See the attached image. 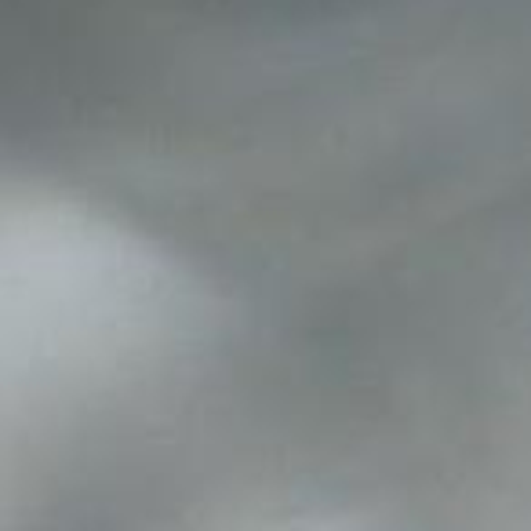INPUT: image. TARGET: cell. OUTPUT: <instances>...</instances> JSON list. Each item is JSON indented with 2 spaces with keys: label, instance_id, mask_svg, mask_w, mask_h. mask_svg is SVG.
<instances>
[{
  "label": "cell",
  "instance_id": "6da1fadb",
  "mask_svg": "<svg viewBox=\"0 0 531 531\" xmlns=\"http://www.w3.org/2000/svg\"><path fill=\"white\" fill-rule=\"evenodd\" d=\"M528 466H531V462H528Z\"/></svg>",
  "mask_w": 531,
  "mask_h": 531
}]
</instances>
